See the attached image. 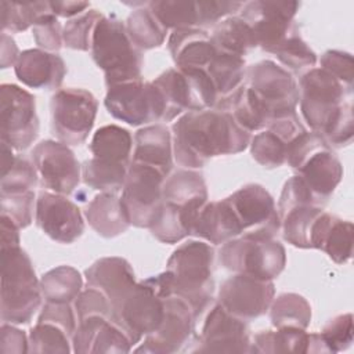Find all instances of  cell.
<instances>
[{"instance_id": "32", "label": "cell", "mask_w": 354, "mask_h": 354, "mask_svg": "<svg viewBox=\"0 0 354 354\" xmlns=\"http://www.w3.org/2000/svg\"><path fill=\"white\" fill-rule=\"evenodd\" d=\"M210 40L218 53L241 58H245L250 50L257 47L250 26L239 15H231L220 21L213 28Z\"/></svg>"}, {"instance_id": "9", "label": "cell", "mask_w": 354, "mask_h": 354, "mask_svg": "<svg viewBox=\"0 0 354 354\" xmlns=\"http://www.w3.org/2000/svg\"><path fill=\"white\" fill-rule=\"evenodd\" d=\"M51 129L66 145L83 144L95 122L98 101L84 88L66 87L54 93L50 102Z\"/></svg>"}, {"instance_id": "33", "label": "cell", "mask_w": 354, "mask_h": 354, "mask_svg": "<svg viewBox=\"0 0 354 354\" xmlns=\"http://www.w3.org/2000/svg\"><path fill=\"white\" fill-rule=\"evenodd\" d=\"M93 158L102 162L130 165V155L133 149V137L127 129L118 124H106L100 127L88 145Z\"/></svg>"}, {"instance_id": "46", "label": "cell", "mask_w": 354, "mask_h": 354, "mask_svg": "<svg viewBox=\"0 0 354 354\" xmlns=\"http://www.w3.org/2000/svg\"><path fill=\"white\" fill-rule=\"evenodd\" d=\"M28 353H69L72 337L59 326L47 322H36L29 332Z\"/></svg>"}, {"instance_id": "50", "label": "cell", "mask_w": 354, "mask_h": 354, "mask_svg": "<svg viewBox=\"0 0 354 354\" xmlns=\"http://www.w3.org/2000/svg\"><path fill=\"white\" fill-rule=\"evenodd\" d=\"M329 353L347 350L353 342V315L350 313L333 317L319 332Z\"/></svg>"}, {"instance_id": "31", "label": "cell", "mask_w": 354, "mask_h": 354, "mask_svg": "<svg viewBox=\"0 0 354 354\" xmlns=\"http://www.w3.org/2000/svg\"><path fill=\"white\" fill-rule=\"evenodd\" d=\"M162 196L183 207L201 209L207 202L205 178L198 170L180 169L165 180Z\"/></svg>"}, {"instance_id": "52", "label": "cell", "mask_w": 354, "mask_h": 354, "mask_svg": "<svg viewBox=\"0 0 354 354\" xmlns=\"http://www.w3.org/2000/svg\"><path fill=\"white\" fill-rule=\"evenodd\" d=\"M62 29L64 28L61 26L58 17H55L53 12H48L40 17L33 25V39L39 48L50 53H57L64 44Z\"/></svg>"}, {"instance_id": "35", "label": "cell", "mask_w": 354, "mask_h": 354, "mask_svg": "<svg viewBox=\"0 0 354 354\" xmlns=\"http://www.w3.org/2000/svg\"><path fill=\"white\" fill-rule=\"evenodd\" d=\"M126 30L137 48L151 50L165 43L169 29L148 8V3L134 8L126 19Z\"/></svg>"}, {"instance_id": "60", "label": "cell", "mask_w": 354, "mask_h": 354, "mask_svg": "<svg viewBox=\"0 0 354 354\" xmlns=\"http://www.w3.org/2000/svg\"><path fill=\"white\" fill-rule=\"evenodd\" d=\"M14 148H11L8 144L1 141V176L6 174L14 165L17 155L12 152Z\"/></svg>"}, {"instance_id": "48", "label": "cell", "mask_w": 354, "mask_h": 354, "mask_svg": "<svg viewBox=\"0 0 354 354\" xmlns=\"http://www.w3.org/2000/svg\"><path fill=\"white\" fill-rule=\"evenodd\" d=\"M37 180L39 176L33 162L17 155L12 167L1 176L0 194H22L32 191L36 187Z\"/></svg>"}, {"instance_id": "34", "label": "cell", "mask_w": 354, "mask_h": 354, "mask_svg": "<svg viewBox=\"0 0 354 354\" xmlns=\"http://www.w3.org/2000/svg\"><path fill=\"white\" fill-rule=\"evenodd\" d=\"M310 333L300 328H275L261 330L252 339V353H308Z\"/></svg>"}, {"instance_id": "26", "label": "cell", "mask_w": 354, "mask_h": 354, "mask_svg": "<svg viewBox=\"0 0 354 354\" xmlns=\"http://www.w3.org/2000/svg\"><path fill=\"white\" fill-rule=\"evenodd\" d=\"M191 235L213 245H224L239 236L241 227L228 199L206 202L196 216Z\"/></svg>"}, {"instance_id": "30", "label": "cell", "mask_w": 354, "mask_h": 354, "mask_svg": "<svg viewBox=\"0 0 354 354\" xmlns=\"http://www.w3.org/2000/svg\"><path fill=\"white\" fill-rule=\"evenodd\" d=\"M201 209L183 207L173 202L162 201L148 230L162 243H177L191 235Z\"/></svg>"}, {"instance_id": "51", "label": "cell", "mask_w": 354, "mask_h": 354, "mask_svg": "<svg viewBox=\"0 0 354 354\" xmlns=\"http://www.w3.org/2000/svg\"><path fill=\"white\" fill-rule=\"evenodd\" d=\"M303 205L319 206L318 202L315 201L314 195L311 194L310 188L303 181V178L300 176L295 174L283 184V188L279 195L278 205H277L278 216L281 217L286 212H289L297 206H303Z\"/></svg>"}, {"instance_id": "17", "label": "cell", "mask_w": 354, "mask_h": 354, "mask_svg": "<svg viewBox=\"0 0 354 354\" xmlns=\"http://www.w3.org/2000/svg\"><path fill=\"white\" fill-rule=\"evenodd\" d=\"M241 227V235L275 238L281 220L272 195L260 184H246L227 196Z\"/></svg>"}, {"instance_id": "49", "label": "cell", "mask_w": 354, "mask_h": 354, "mask_svg": "<svg viewBox=\"0 0 354 354\" xmlns=\"http://www.w3.org/2000/svg\"><path fill=\"white\" fill-rule=\"evenodd\" d=\"M1 214L8 216L19 228H26L33 218L36 210L35 191L22 194H0Z\"/></svg>"}, {"instance_id": "41", "label": "cell", "mask_w": 354, "mask_h": 354, "mask_svg": "<svg viewBox=\"0 0 354 354\" xmlns=\"http://www.w3.org/2000/svg\"><path fill=\"white\" fill-rule=\"evenodd\" d=\"M1 12V32L18 33L33 28L36 21L53 12L50 1H0Z\"/></svg>"}, {"instance_id": "58", "label": "cell", "mask_w": 354, "mask_h": 354, "mask_svg": "<svg viewBox=\"0 0 354 354\" xmlns=\"http://www.w3.org/2000/svg\"><path fill=\"white\" fill-rule=\"evenodd\" d=\"M1 220V249H7V248H17L21 246L19 242V227L8 217L1 214L0 217Z\"/></svg>"}, {"instance_id": "39", "label": "cell", "mask_w": 354, "mask_h": 354, "mask_svg": "<svg viewBox=\"0 0 354 354\" xmlns=\"http://www.w3.org/2000/svg\"><path fill=\"white\" fill-rule=\"evenodd\" d=\"M324 212L322 206H297L279 217L283 239L295 248L311 249V234L315 221Z\"/></svg>"}, {"instance_id": "29", "label": "cell", "mask_w": 354, "mask_h": 354, "mask_svg": "<svg viewBox=\"0 0 354 354\" xmlns=\"http://www.w3.org/2000/svg\"><path fill=\"white\" fill-rule=\"evenodd\" d=\"M214 108L228 112L234 120L249 133L267 129L271 120L270 112L246 83L232 94L218 100Z\"/></svg>"}, {"instance_id": "57", "label": "cell", "mask_w": 354, "mask_h": 354, "mask_svg": "<svg viewBox=\"0 0 354 354\" xmlns=\"http://www.w3.org/2000/svg\"><path fill=\"white\" fill-rule=\"evenodd\" d=\"M51 11L55 17L72 19L88 10L90 3L87 1H50Z\"/></svg>"}, {"instance_id": "19", "label": "cell", "mask_w": 354, "mask_h": 354, "mask_svg": "<svg viewBox=\"0 0 354 354\" xmlns=\"http://www.w3.org/2000/svg\"><path fill=\"white\" fill-rule=\"evenodd\" d=\"M274 297L272 281L235 274L221 283L217 303L232 315L249 322L266 314Z\"/></svg>"}, {"instance_id": "27", "label": "cell", "mask_w": 354, "mask_h": 354, "mask_svg": "<svg viewBox=\"0 0 354 354\" xmlns=\"http://www.w3.org/2000/svg\"><path fill=\"white\" fill-rule=\"evenodd\" d=\"M133 162L152 166L169 177L173 167L171 133L166 126L149 124L134 134Z\"/></svg>"}, {"instance_id": "44", "label": "cell", "mask_w": 354, "mask_h": 354, "mask_svg": "<svg viewBox=\"0 0 354 354\" xmlns=\"http://www.w3.org/2000/svg\"><path fill=\"white\" fill-rule=\"evenodd\" d=\"M272 54L277 55L278 61L285 66L286 71L289 69L295 73L314 68L318 61L317 54L300 36L299 28L293 30Z\"/></svg>"}, {"instance_id": "11", "label": "cell", "mask_w": 354, "mask_h": 354, "mask_svg": "<svg viewBox=\"0 0 354 354\" xmlns=\"http://www.w3.org/2000/svg\"><path fill=\"white\" fill-rule=\"evenodd\" d=\"M165 314L163 297L148 279L137 282L118 303L112 304L111 318L127 333L133 344L155 332Z\"/></svg>"}, {"instance_id": "40", "label": "cell", "mask_w": 354, "mask_h": 354, "mask_svg": "<svg viewBox=\"0 0 354 354\" xmlns=\"http://www.w3.org/2000/svg\"><path fill=\"white\" fill-rule=\"evenodd\" d=\"M268 310L274 328L307 329L311 322V306L299 293H281L274 297Z\"/></svg>"}, {"instance_id": "37", "label": "cell", "mask_w": 354, "mask_h": 354, "mask_svg": "<svg viewBox=\"0 0 354 354\" xmlns=\"http://www.w3.org/2000/svg\"><path fill=\"white\" fill-rule=\"evenodd\" d=\"M245 58L218 53L213 57L205 72L210 77L218 100L225 98L239 88L246 80Z\"/></svg>"}, {"instance_id": "8", "label": "cell", "mask_w": 354, "mask_h": 354, "mask_svg": "<svg viewBox=\"0 0 354 354\" xmlns=\"http://www.w3.org/2000/svg\"><path fill=\"white\" fill-rule=\"evenodd\" d=\"M220 263L234 274L272 281L286 266V250L275 238L239 235L221 246Z\"/></svg>"}, {"instance_id": "4", "label": "cell", "mask_w": 354, "mask_h": 354, "mask_svg": "<svg viewBox=\"0 0 354 354\" xmlns=\"http://www.w3.org/2000/svg\"><path fill=\"white\" fill-rule=\"evenodd\" d=\"M90 51L93 61L104 72L106 87L142 79V51L131 41L126 24L116 15H104L97 24Z\"/></svg>"}, {"instance_id": "22", "label": "cell", "mask_w": 354, "mask_h": 354, "mask_svg": "<svg viewBox=\"0 0 354 354\" xmlns=\"http://www.w3.org/2000/svg\"><path fill=\"white\" fill-rule=\"evenodd\" d=\"M133 346L127 333L111 317L104 315L79 321L72 335V351L77 354H123Z\"/></svg>"}, {"instance_id": "23", "label": "cell", "mask_w": 354, "mask_h": 354, "mask_svg": "<svg viewBox=\"0 0 354 354\" xmlns=\"http://www.w3.org/2000/svg\"><path fill=\"white\" fill-rule=\"evenodd\" d=\"M14 72L18 80L30 88L59 90L66 75V65L57 53L29 48L19 54Z\"/></svg>"}, {"instance_id": "16", "label": "cell", "mask_w": 354, "mask_h": 354, "mask_svg": "<svg viewBox=\"0 0 354 354\" xmlns=\"http://www.w3.org/2000/svg\"><path fill=\"white\" fill-rule=\"evenodd\" d=\"M30 155L43 188L65 196L77 188L82 166L69 145L55 140H43Z\"/></svg>"}, {"instance_id": "45", "label": "cell", "mask_w": 354, "mask_h": 354, "mask_svg": "<svg viewBox=\"0 0 354 354\" xmlns=\"http://www.w3.org/2000/svg\"><path fill=\"white\" fill-rule=\"evenodd\" d=\"M102 17L104 15L98 10L91 8L72 19H68L62 29L64 46L72 50L88 51L91 48L95 26Z\"/></svg>"}, {"instance_id": "54", "label": "cell", "mask_w": 354, "mask_h": 354, "mask_svg": "<svg viewBox=\"0 0 354 354\" xmlns=\"http://www.w3.org/2000/svg\"><path fill=\"white\" fill-rule=\"evenodd\" d=\"M319 68L330 73L343 84L353 87L354 64L350 53L340 50H328L319 58Z\"/></svg>"}, {"instance_id": "13", "label": "cell", "mask_w": 354, "mask_h": 354, "mask_svg": "<svg viewBox=\"0 0 354 354\" xmlns=\"http://www.w3.org/2000/svg\"><path fill=\"white\" fill-rule=\"evenodd\" d=\"M0 136L17 151L29 148L39 136L35 97L12 83L0 86Z\"/></svg>"}, {"instance_id": "38", "label": "cell", "mask_w": 354, "mask_h": 354, "mask_svg": "<svg viewBox=\"0 0 354 354\" xmlns=\"http://www.w3.org/2000/svg\"><path fill=\"white\" fill-rule=\"evenodd\" d=\"M83 288L80 272L71 266L51 268L40 278L43 299L53 303H72Z\"/></svg>"}, {"instance_id": "20", "label": "cell", "mask_w": 354, "mask_h": 354, "mask_svg": "<svg viewBox=\"0 0 354 354\" xmlns=\"http://www.w3.org/2000/svg\"><path fill=\"white\" fill-rule=\"evenodd\" d=\"M195 353H252L248 322L216 303L196 337Z\"/></svg>"}, {"instance_id": "18", "label": "cell", "mask_w": 354, "mask_h": 354, "mask_svg": "<svg viewBox=\"0 0 354 354\" xmlns=\"http://www.w3.org/2000/svg\"><path fill=\"white\" fill-rule=\"evenodd\" d=\"M165 314L159 328L144 337L136 353L170 354L191 342L198 317L189 304L176 295L163 296Z\"/></svg>"}, {"instance_id": "2", "label": "cell", "mask_w": 354, "mask_h": 354, "mask_svg": "<svg viewBox=\"0 0 354 354\" xmlns=\"http://www.w3.org/2000/svg\"><path fill=\"white\" fill-rule=\"evenodd\" d=\"M300 112L311 131L328 145H348L354 134L353 87L343 84L322 68L306 71L299 80Z\"/></svg>"}, {"instance_id": "25", "label": "cell", "mask_w": 354, "mask_h": 354, "mask_svg": "<svg viewBox=\"0 0 354 354\" xmlns=\"http://www.w3.org/2000/svg\"><path fill=\"white\" fill-rule=\"evenodd\" d=\"M167 48L178 69H205L217 54L207 30L199 28L171 30Z\"/></svg>"}, {"instance_id": "7", "label": "cell", "mask_w": 354, "mask_h": 354, "mask_svg": "<svg viewBox=\"0 0 354 354\" xmlns=\"http://www.w3.org/2000/svg\"><path fill=\"white\" fill-rule=\"evenodd\" d=\"M165 101L163 122L185 112L212 109L218 101L216 88L205 69L170 68L152 82Z\"/></svg>"}, {"instance_id": "14", "label": "cell", "mask_w": 354, "mask_h": 354, "mask_svg": "<svg viewBox=\"0 0 354 354\" xmlns=\"http://www.w3.org/2000/svg\"><path fill=\"white\" fill-rule=\"evenodd\" d=\"M166 178L162 171L152 166L130 162L120 201L131 225L149 227L163 201L162 191Z\"/></svg>"}, {"instance_id": "43", "label": "cell", "mask_w": 354, "mask_h": 354, "mask_svg": "<svg viewBox=\"0 0 354 354\" xmlns=\"http://www.w3.org/2000/svg\"><path fill=\"white\" fill-rule=\"evenodd\" d=\"M129 166L102 162L97 158L84 160L82 178L84 184L100 192H118L123 188Z\"/></svg>"}, {"instance_id": "5", "label": "cell", "mask_w": 354, "mask_h": 354, "mask_svg": "<svg viewBox=\"0 0 354 354\" xmlns=\"http://www.w3.org/2000/svg\"><path fill=\"white\" fill-rule=\"evenodd\" d=\"M41 299L40 279L26 252L21 246L1 249V321L28 324Z\"/></svg>"}, {"instance_id": "24", "label": "cell", "mask_w": 354, "mask_h": 354, "mask_svg": "<svg viewBox=\"0 0 354 354\" xmlns=\"http://www.w3.org/2000/svg\"><path fill=\"white\" fill-rule=\"evenodd\" d=\"M84 278L87 288L102 292L109 303H118L137 283L131 264L123 257H101L95 260L86 271Z\"/></svg>"}, {"instance_id": "53", "label": "cell", "mask_w": 354, "mask_h": 354, "mask_svg": "<svg viewBox=\"0 0 354 354\" xmlns=\"http://www.w3.org/2000/svg\"><path fill=\"white\" fill-rule=\"evenodd\" d=\"M73 308L77 317V322L93 315L111 317L112 314V307L108 297L94 288H86L82 290L73 301Z\"/></svg>"}, {"instance_id": "42", "label": "cell", "mask_w": 354, "mask_h": 354, "mask_svg": "<svg viewBox=\"0 0 354 354\" xmlns=\"http://www.w3.org/2000/svg\"><path fill=\"white\" fill-rule=\"evenodd\" d=\"M148 8L167 29L199 28L198 1L191 0H155L148 1Z\"/></svg>"}, {"instance_id": "1", "label": "cell", "mask_w": 354, "mask_h": 354, "mask_svg": "<svg viewBox=\"0 0 354 354\" xmlns=\"http://www.w3.org/2000/svg\"><path fill=\"white\" fill-rule=\"evenodd\" d=\"M173 156L184 169H201L212 158L235 155L250 144V133L216 108L183 113L171 126Z\"/></svg>"}, {"instance_id": "59", "label": "cell", "mask_w": 354, "mask_h": 354, "mask_svg": "<svg viewBox=\"0 0 354 354\" xmlns=\"http://www.w3.org/2000/svg\"><path fill=\"white\" fill-rule=\"evenodd\" d=\"M19 54L15 40L6 32H1V68L14 66Z\"/></svg>"}, {"instance_id": "36", "label": "cell", "mask_w": 354, "mask_h": 354, "mask_svg": "<svg viewBox=\"0 0 354 354\" xmlns=\"http://www.w3.org/2000/svg\"><path fill=\"white\" fill-rule=\"evenodd\" d=\"M353 232L351 221L329 213V218L321 231L317 249L325 252L336 264H346L353 254Z\"/></svg>"}, {"instance_id": "56", "label": "cell", "mask_w": 354, "mask_h": 354, "mask_svg": "<svg viewBox=\"0 0 354 354\" xmlns=\"http://www.w3.org/2000/svg\"><path fill=\"white\" fill-rule=\"evenodd\" d=\"M29 350V339L24 330L3 322L0 329V351L3 354H22Z\"/></svg>"}, {"instance_id": "12", "label": "cell", "mask_w": 354, "mask_h": 354, "mask_svg": "<svg viewBox=\"0 0 354 354\" xmlns=\"http://www.w3.org/2000/svg\"><path fill=\"white\" fill-rule=\"evenodd\" d=\"M299 8V1L254 0L243 4L239 17L250 26L256 46L272 54L299 28L295 22Z\"/></svg>"}, {"instance_id": "3", "label": "cell", "mask_w": 354, "mask_h": 354, "mask_svg": "<svg viewBox=\"0 0 354 354\" xmlns=\"http://www.w3.org/2000/svg\"><path fill=\"white\" fill-rule=\"evenodd\" d=\"M214 249L203 241H188L169 257L166 270L147 278L163 297L176 295L185 300L199 318L214 293Z\"/></svg>"}, {"instance_id": "47", "label": "cell", "mask_w": 354, "mask_h": 354, "mask_svg": "<svg viewBox=\"0 0 354 354\" xmlns=\"http://www.w3.org/2000/svg\"><path fill=\"white\" fill-rule=\"evenodd\" d=\"M249 145L252 158L266 169H275L286 162V144L267 129L250 138Z\"/></svg>"}, {"instance_id": "6", "label": "cell", "mask_w": 354, "mask_h": 354, "mask_svg": "<svg viewBox=\"0 0 354 354\" xmlns=\"http://www.w3.org/2000/svg\"><path fill=\"white\" fill-rule=\"evenodd\" d=\"M288 165L303 178L319 206L330 198L343 177L340 159L315 131H307L295 144Z\"/></svg>"}, {"instance_id": "55", "label": "cell", "mask_w": 354, "mask_h": 354, "mask_svg": "<svg viewBox=\"0 0 354 354\" xmlns=\"http://www.w3.org/2000/svg\"><path fill=\"white\" fill-rule=\"evenodd\" d=\"M37 322H47L54 324L59 328H62L71 337L77 326V317L75 313V308L71 306V303H53L46 301Z\"/></svg>"}, {"instance_id": "10", "label": "cell", "mask_w": 354, "mask_h": 354, "mask_svg": "<svg viewBox=\"0 0 354 354\" xmlns=\"http://www.w3.org/2000/svg\"><path fill=\"white\" fill-rule=\"evenodd\" d=\"M105 108L115 119L130 126L163 120L165 101L152 82L133 80L108 87Z\"/></svg>"}, {"instance_id": "28", "label": "cell", "mask_w": 354, "mask_h": 354, "mask_svg": "<svg viewBox=\"0 0 354 354\" xmlns=\"http://www.w3.org/2000/svg\"><path fill=\"white\" fill-rule=\"evenodd\" d=\"M88 225L102 238H115L129 230L130 220L115 192H101L84 210Z\"/></svg>"}, {"instance_id": "15", "label": "cell", "mask_w": 354, "mask_h": 354, "mask_svg": "<svg viewBox=\"0 0 354 354\" xmlns=\"http://www.w3.org/2000/svg\"><path fill=\"white\" fill-rule=\"evenodd\" d=\"M245 83L264 104L271 119L296 112L299 84L293 75L271 59L246 68Z\"/></svg>"}, {"instance_id": "21", "label": "cell", "mask_w": 354, "mask_h": 354, "mask_svg": "<svg viewBox=\"0 0 354 354\" xmlns=\"http://www.w3.org/2000/svg\"><path fill=\"white\" fill-rule=\"evenodd\" d=\"M35 218L37 227L53 241L71 245L84 231L80 209L65 195L41 191L36 199Z\"/></svg>"}]
</instances>
